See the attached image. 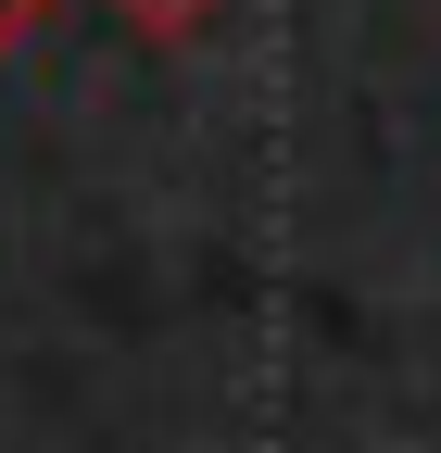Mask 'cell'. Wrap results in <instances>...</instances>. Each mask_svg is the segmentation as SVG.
I'll list each match as a JSON object with an SVG mask.
<instances>
[{
	"label": "cell",
	"mask_w": 441,
	"mask_h": 453,
	"mask_svg": "<svg viewBox=\"0 0 441 453\" xmlns=\"http://www.w3.org/2000/svg\"><path fill=\"white\" fill-rule=\"evenodd\" d=\"M101 13H114L127 38H164V50H177V38H202V26H214V0H101Z\"/></svg>",
	"instance_id": "1"
},
{
	"label": "cell",
	"mask_w": 441,
	"mask_h": 453,
	"mask_svg": "<svg viewBox=\"0 0 441 453\" xmlns=\"http://www.w3.org/2000/svg\"><path fill=\"white\" fill-rule=\"evenodd\" d=\"M38 26H50V0H0V64H13V50H26Z\"/></svg>",
	"instance_id": "2"
}]
</instances>
